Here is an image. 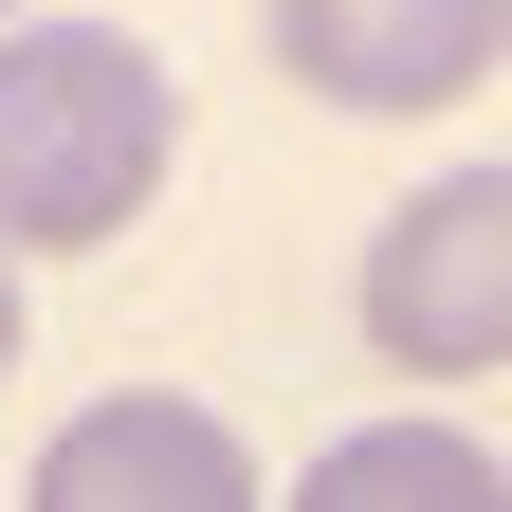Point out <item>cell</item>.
I'll use <instances>...</instances> for the list:
<instances>
[{"label": "cell", "instance_id": "obj_3", "mask_svg": "<svg viewBox=\"0 0 512 512\" xmlns=\"http://www.w3.org/2000/svg\"><path fill=\"white\" fill-rule=\"evenodd\" d=\"M19 512H275L256 494V439L220 403H183V384H110V403H74L37 439Z\"/></svg>", "mask_w": 512, "mask_h": 512}, {"label": "cell", "instance_id": "obj_7", "mask_svg": "<svg viewBox=\"0 0 512 512\" xmlns=\"http://www.w3.org/2000/svg\"><path fill=\"white\" fill-rule=\"evenodd\" d=\"M0 37H19V0H0Z\"/></svg>", "mask_w": 512, "mask_h": 512}, {"label": "cell", "instance_id": "obj_5", "mask_svg": "<svg viewBox=\"0 0 512 512\" xmlns=\"http://www.w3.org/2000/svg\"><path fill=\"white\" fill-rule=\"evenodd\" d=\"M293 512H512V458L476 421H439V403H384V421L293 458Z\"/></svg>", "mask_w": 512, "mask_h": 512}, {"label": "cell", "instance_id": "obj_4", "mask_svg": "<svg viewBox=\"0 0 512 512\" xmlns=\"http://www.w3.org/2000/svg\"><path fill=\"white\" fill-rule=\"evenodd\" d=\"M256 37L311 110H439L512 55V0H256Z\"/></svg>", "mask_w": 512, "mask_h": 512}, {"label": "cell", "instance_id": "obj_6", "mask_svg": "<svg viewBox=\"0 0 512 512\" xmlns=\"http://www.w3.org/2000/svg\"><path fill=\"white\" fill-rule=\"evenodd\" d=\"M0 384H19V256H0Z\"/></svg>", "mask_w": 512, "mask_h": 512}, {"label": "cell", "instance_id": "obj_1", "mask_svg": "<svg viewBox=\"0 0 512 512\" xmlns=\"http://www.w3.org/2000/svg\"><path fill=\"white\" fill-rule=\"evenodd\" d=\"M183 165V74L110 19H19L0 37V256H92L165 202Z\"/></svg>", "mask_w": 512, "mask_h": 512}, {"label": "cell", "instance_id": "obj_2", "mask_svg": "<svg viewBox=\"0 0 512 512\" xmlns=\"http://www.w3.org/2000/svg\"><path fill=\"white\" fill-rule=\"evenodd\" d=\"M366 348L403 384H476L512 366V165H439L366 220Z\"/></svg>", "mask_w": 512, "mask_h": 512}]
</instances>
